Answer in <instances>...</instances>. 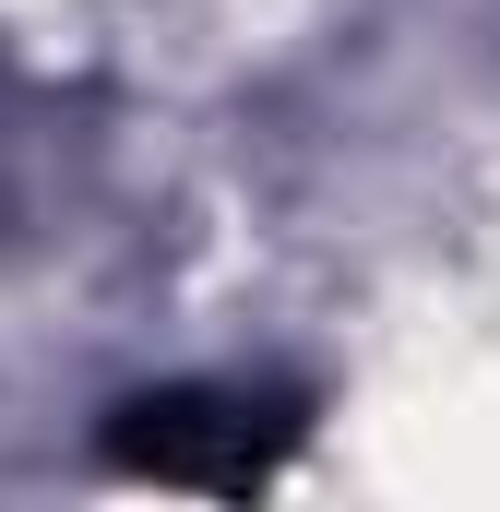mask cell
I'll list each match as a JSON object with an SVG mask.
<instances>
[{
	"mask_svg": "<svg viewBox=\"0 0 500 512\" xmlns=\"http://www.w3.org/2000/svg\"><path fill=\"white\" fill-rule=\"evenodd\" d=\"M298 453V405L286 393H131L108 417V465L131 477H167V489H262L274 465Z\"/></svg>",
	"mask_w": 500,
	"mask_h": 512,
	"instance_id": "1",
	"label": "cell"
}]
</instances>
